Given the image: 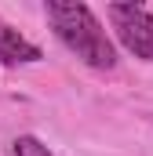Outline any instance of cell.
Returning a JSON list of instances; mask_svg holds the SVG:
<instances>
[{
	"instance_id": "2",
	"label": "cell",
	"mask_w": 153,
	"mask_h": 156,
	"mask_svg": "<svg viewBox=\"0 0 153 156\" xmlns=\"http://www.w3.org/2000/svg\"><path fill=\"white\" fill-rule=\"evenodd\" d=\"M110 22L117 29V40L142 62H153V15L139 4H113Z\"/></svg>"
},
{
	"instance_id": "1",
	"label": "cell",
	"mask_w": 153,
	"mask_h": 156,
	"mask_svg": "<svg viewBox=\"0 0 153 156\" xmlns=\"http://www.w3.org/2000/svg\"><path fill=\"white\" fill-rule=\"evenodd\" d=\"M44 15L55 29V37L62 40L76 58L91 69H113L117 66V47L106 37L102 22L95 18V11L88 4H66V0H47Z\"/></svg>"
},
{
	"instance_id": "4",
	"label": "cell",
	"mask_w": 153,
	"mask_h": 156,
	"mask_svg": "<svg viewBox=\"0 0 153 156\" xmlns=\"http://www.w3.org/2000/svg\"><path fill=\"white\" fill-rule=\"evenodd\" d=\"M11 145H15V156H55L40 138H33V134H22V138H15Z\"/></svg>"
},
{
	"instance_id": "3",
	"label": "cell",
	"mask_w": 153,
	"mask_h": 156,
	"mask_svg": "<svg viewBox=\"0 0 153 156\" xmlns=\"http://www.w3.org/2000/svg\"><path fill=\"white\" fill-rule=\"evenodd\" d=\"M22 62H40V47L0 18V66H22Z\"/></svg>"
}]
</instances>
